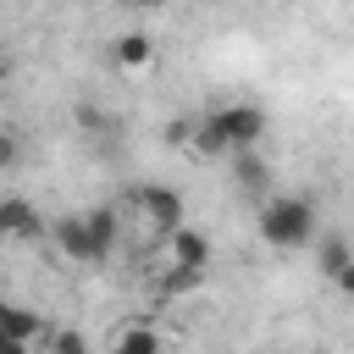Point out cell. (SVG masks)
<instances>
[{
	"label": "cell",
	"mask_w": 354,
	"mask_h": 354,
	"mask_svg": "<svg viewBox=\"0 0 354 354\" xmlns=\"http://www.w3.org/2000/svg\"><path fill=\"white\" fill-rule=\"evenodd\" d=\"M6 332H11V343H17V348H39L44 321H33L28 310H6Z\"/></svg>",
	"instance_id": "obj_11"
},
{
	"label": "cell",
	"mask_w": 354,
	"mask_h": 354,
	"mask_svg": "<svg viewBox=\"0 0 354 354\" xmlns=\"http://www.w3.org/2000/svg\"><path fill=\"white\" fill-rule=\"evenodd\" d=\"M50 238L55 249L72 260V266H105L122 243V216L111 205H88V210H66L50 221Z\"/></svg>",
	"instance_id": "obj_2"
},
{
	"label": "cell",
	"mask_w": 354,
	"mask_h": 354,
	"mask_svg": "<svg viewBox=\"0 0 354 354\" xmlns=\"http://www.w3.org/2000/svg\"><path fill=\"white\" fill-rule=\"evenodd\" d=\"M133 216L149 227V232H171V227H183L188 221V205H183V194L177 188H166V183H144V188H133Z\"/></svg>",
	"instance_id": "obj_4"
},
{
	"label": "cell",
	"mask_w": 354,
	"mask_h": 354,
	"mask_svg": "<svg viewBox=\"0 0 354 354\" xmlns=\"http://www.w3.org/2000/svg\"><path fill=\"white\" fill-rule=\"evenodd\" d=\"M111 348H116V354H155V348H160V332L138 321V326H122Z\"/></svg>",
	"instance_id": "obj_10"
},
{
	"label": "cell",
	"mask_w": 354,
	"mask_h": 354,
	"mask_svg": "<svg viewBox=\"0 0 354 354\" xmlns=\"http://www.w3.org/2000/svg\"><path fill=\"white\" fill-rule=\"evenodd\" d=\"M166 266H183V271H199V277H205V271H210V238H205L199 227H188V221L171 227V232H166Z\"/></svg>",
	"instance_id": "obj_5"
},
{
	"label": "cell",
	"mask_w": 354,
	"mask_h": 354,
	"mask_svg": "<svg viewBox=\"0 0 354 354\" xmlns=\"http://www.w3.org/2000/svg\"><path fill=\"white\" fill-rule=\"evenodd\" d=\"M266 127H271V116H266L254 100H227V105H216V111L199 116L194 149L210 155V160H221V155L232 160L238 149H260V144H266Z\"/></svg>",
	"instance_id": "obj_1"
},
{
	"label": "cell",
	"mask_w": 354,
	"mask_h": 354,
	"mask_svg": "<svg viewBox=\"0 0 354 354\" xmlns=\"http://www.w3.org/2000/svg\"><path fill=\"white\" fill-rule=\"evenodd\" d=\"M254 232H260L266 249H282V254L310 249L315 232H321V221H315V199H304V194H266L260 210H254Z\"/></svg>",
	"instance_id": "obj_3"
},
{
	"label": "cell",
	"mask_w": 354,
	"mask_h": 354,
	"mask_svg": "<svg viewBox=\"0 0 354 354\" xmlns=\"http://www.w3.org/2000/svg\"><path fill=\"white\" fill-rule=\"evenodd\" d=\"M348 260H354V243H348V238H332V232L321 238V232H315V271H321L326 282H332Z\"/></svg>",
	"instance_id": "obj_8"
},
{
	"label": "cell",
	"mask_w": 354,
	"mask_h": 354,
	"mask_svg": "<svg viewBox=\"0 0 354 354\" xmlns=\"http://www.w3.org/2000/svg\"><path fill=\"white\" fill-rule=\"evenodd\" d=\"M111 61L122 66V72H144L149 61H155V39L149 33H116V44H111Z\"/></svg>",
	"instance_id": "obj_7"
},
{
	"label": "cell",
	"mask_w": 354,
	"mask_h": 354,
	"mask_svg": "<svg viewBox=\"0 0 354 354\" xmlns=\"http://www.w3.org/2000/svg\"><path fill=\"white\" fill-rule=\"evenodd\" d=\"M232 171H238V188H249V194H266V183H271V166L254 149H238L232 155Z\"/></svg>",
	"instance_id": "obj_9"
},
{
	"label": "cell",
	"mask_w": 354,
	"mask_h": 354,
	"mask_svg": "<svg viewBox=\"0 0 354 354\" xmlns=\"http://www.w3.org/2000/svg\"><path fill=\"white\" fill-rule=\"evenodd\" d=\"M44 232V216H39V205L33 199H22V194H6L0 199V238H39Z\"/></svg>",
	"instance_id": "obj_6"
},
{
	"label": "cell",
	"mask_w": 354,
	"mask_h": 354,
	"mask_svg": "<svg viewBox=\"0 0 354 354\" xmlns=\"http://www.w3.org/2000/svg\"><path fill=\"white\" fill-rule=\"evenodd\" d=\"M111 6H138V0H111Z\"/></svg>",
	"instance_id": "obj_14"
},
{
	"label": "cell",
	"mask_w": 354,
	"mask_h": 354,
	"mask_svg": "<svg viewBox=\"0 0 354 354\" xmlns=\"http://www.w3.org/2000/svg\"><path fill=\"white\" fill-rule=\"evenodd\" d=\"M332 288H337V293H343V299H354V260H348V266H343V271H337V277H332Z\"/></svg>",
	"instance_id": "obj_13"
},
{
	"label": "cell",
	"mask_w": 354,
	"mask_h": 354,
	"mask_svg": "<svg viewBox=\"0 0 354 354\" xmlns=\"http://www.w3.org/2000/svg\"><path fill=\"white\" fill-rule=\"evenodd\" d=\"M194 127L199 122H166V144L177 149V144H194Z\"/></svg>",
	"instance_id": "obj_12"
}]
</instances>
